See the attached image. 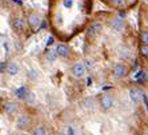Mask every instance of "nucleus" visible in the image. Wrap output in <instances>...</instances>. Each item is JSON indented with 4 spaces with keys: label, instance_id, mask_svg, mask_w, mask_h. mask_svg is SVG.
<instances>
[{
    "label": "nucleus",
    "instance_id": "1",
    "mask_svg": "<svg viewBox=\"0 0 148 135\" xmlns=\"http://www.w3.org/2000/svg\"><path fill=\"white\" fill-rule=\"evenodd\" d=\"M115 107V98L110 94H104L99 99V110L101 112H108Z\"/></svg>",
    "mask_w": 148,
    "mask_h": 135
},
{
    "label": "nucleus",
    "instance_id": "2",
    "mask_svg": "<svg viewBox=\"0 0 148 135\" xmlns=\"http://www.w3.org/2000/svg\"><path fill=\"white\" fill-rule=\"evenodd\" d=\"M86 72H87V68H86L84 62H76V63H73L72 67H71V74H72V76L75 79H82V78H84Z\"/></svg>",
    "mask_w": 148,
    "mask_h": 135
},
{
    "label": "nucleus",
    "instance_id": "3",
    "mask_svg": "<svg viewBox=\"0 0 148 135\" xmlns=\"http://www.w3.org/2000/svg\"><path fill=\"white\" fill-rule=\"evenodd\" d=\"M32 125V118L28 114H20L16 118V127L21 131L24 130H28Z\"/></svg>",
    "mask_w": 148,
    "mask_h": 135
},
{
    "label": "nucleus",
    "instance_id": "4",
    "mask_svg": "<svg viewBox=\"0 0 148 135\" xmlns=\"http://www.w3.org/2000/svg\"><path fill=\"white\" fill-rule=\"evenodd\" d=\"M115 79H124L125 76H128V67L124 63H116L112 70Z\"/></svg>",
    "mask_w": 148,
    "mask_h": 135
},
{
    "label": "nucleus",
    "instance_id": "5",
    "mask_svg": "<svg viewBox=\"0 0 148 135\" xmlns=\"http://www.w3.org/2000/svg\"><path fill=\"white\" fill-rule=\"evenodd\" d=\"M128 96H130V99H131L135 104H138V103H140V102L143 101V98H144V92H143L139 87H131L130 91H128Z\"/></svg>",
    "mask_w": 148,
    "mask_h": 135
},
{
    "label": "nucleus",
    "instance_id": "6",
    "mask_svg": "<svg viewBox=\"0 0 148 135\" xmlns=\"http://www.w3.org/2000/svg\"><path fill=\"white\" fill-rule=\"evenodd\" d=\"M82 107L86 111L93 112V111L96 110V107H99V103H96V99L93 96H87L82 101Z\"/></svg>",
    "mask_w": 148,
    "mask_h": 135
},
{
    "label": "nucleus",
    "instance_id": "7",
    "mask_svg": "<svg viewBox=\"0 0 148 135\" xmlns=\"http://www.w3.org/2000/svg\"><path fill=\"white\" fill-rule=\"evenodd\" d=\"M3 111L8 116H14V115L17 114V111H19V104L16 102L7 101L5 103H3Z\"/></svg>",
    "mask_w": 148,
    "mask_h": 135
},
{
    "label": "nucleus",
    "instance_id": "8",
    "mask_svg": "<svg viewBox=\"0 0 148 135\" xmlns=\"http://www.w3.org/2000/svg\"><path fill=\"white\" fill-rule=\"evenodd\" d=\"M101 30H103V24H101L100 21H95V23H92V24L90 25V28H88V36L95 38V36H97V35L101 32Z\"/></svg>",
    "mask_w": 148,
    "mask_h": 135
},
{
    "label": "nucleus",
    "instance_id": "9",
    "mask_svg": "<svg viewBox=\"0 0 148 135\" xmlns=\"http://www.w3.org/2000/svg\"><path fill=\"white\" fill-rule=\"evenodd\" d=\"M7 74L10 76H16L17 74H19V71H20V67H19V63L17 62H10L7 64Z\"/></svg>",
    "mask_w": 148,
    "mask_h": 135
},
{
    "label": "nucleus",
    "instance_id": "10",
    "mask_svg": "<svg viewBox=\"0 0 148 135\" xmlns=\"http://www.w3.org/2000/svg\"><path fill=\"white\" fill-rule=\"evenodd\" d=\"M56 52H58L59 58H67L69 55V47L64 43H59L56 45Z\"/></svg>",
    "mask_w": 148,
    "mask_h": 135
},
{
    "label": "nucleus",
    "instance_id": "11",
    "mask_svg": "<svg viewBox=\"0 0 148 135\" xmlns=\"http://www.w3.org/2000/svg\"><path fill=\"white\" fill-rule=\"evenodd\" d=\"M123 27H124V21L121 17H115L114 20L111 21V28H112L115 32L123 31Z\"/></svg>",
    "mask_w": 148,
    "mask_h": 135
},
{
    "label": "nucleus",
    "instance_id": "12",
    "mask_svg": "<svg viewBox=\"0 0 148 135\" xmlns=\"http://www.w3.org/2000/svg\"><path fill=\"white\" fill-rule=\"evenodd\" d=\"M28 92H29V90L25 86H20V87H17V88H15V95H16L17 99H25Z\"/></svg>",
    "mask_w": 148,
    "mask_h": 135
},
{
    "label": "nucleus",
    "instance_id": "13",
    "mask_svg": "<svg viewBox=\"0 0 148 135\" xmlns=\"http://www.w3.org/2000/svg\"><path fill=\"white\" fill-rule=\"evenodd\" d=\"M40 17L38 16V15H29V17H28V23H29V25H31L32 28H38L39 25H40Z\"/></svg>",
    "mask_w": 148,
    "mask_h": 135
},
{
    "label": "nucleus",
    "instance_id": "14",
    "mask_svg": "<svg viewBox=\"0 0 148 135\" xmlns=\"http://www.w3.org/2000/svg\"><path fill=\"white\" fill-rule=\"evenodd\" d=\"M119 55H120V58H123V59H131L132 51H131V48H128V47H123V48L119 51Z\"/></svg>",
    "mask_w": 148,
    "mask_h": 135
},
{
    "label": "nucleus",
    "instance_id": "15",
    "mask_svg": "<svg viewBox=\"0 0 148 135\" xmlns=\"http://www.w3.org/2000/svg\"><path fill=\"white\" fill-rule=\"evenodd\" d=\"M14 28L16 31H23L24 30V20L21 17H16L14 20Z\"/></svg>",
    "mask_w": 148,
    "mask_h": 135
},
{
    "label": "nucleus",
    "instance_id": "16",
    "mask_svg": "<svg viewBox=\"0 0 148 135\" xmlns=\"http://www.w3.org/2000/svg\"><path fill=\"white\" fill-rule=\"evenodd\" d=\"M31 135H47V130L44 126H36L32 128Z\"/></svg>",
    "mask_w": 148,
    "mask_h": 135
},
{
    "label": "nucleus",
    "instance_id": "17",
    "mask_svg": "<svg viewBox=\"0 0 148 135\" xmlns=\"http://www.w3.org/2000/svg\"><path fill=\"white\" fill-rule=\"evenodd\" d=\"M45 58H47V60H48L49 63H53L59 58V55H58V52H56V50H55V51L48 50V51H47V54H45Z\"/></svg>",
    "mask_w": 148,
    "mask_h": 135
},
{
    "label": "nucleus",
    "instance_id": "18",
    "mask_svg": "<svg viewBox=\"0 0 148 135\" xmlns=\"http://www.w3.org/2000/svg\"><path fill=\"white\" fill-rule=\"evenodd\" d=\"M64 131H66V134H67V135H77V130H76V127H75L73 125H68V126H66Z\"/></svg>",
    "mask_w": 148,
    "mask_h": 135
},
{
    "label": "nucleus",
    "instance_id": "19",
    "mask_svg": "<svg viewBox=\"0 0 148 135\" xmlns=\"http://www.w3.org/2000/svg\"><path fill=\"white\" fill-rule=\"evenodd\" d=\"M27 78L29 80H38L39 79V72L36 70H29L27 72Z\"/></svg>",
    "mask_w": 148,
    "mask_h": 135
},
{
    "label": "nucleus",
    "instance_id": "20",
    "mask_svg": "<svg viewBox=\"0 0 148 135\" xmlns=\"http://www.w3.org/2000/svg\"><path fill=\"white\" fill-rule=\"evenodd\" d=\"M25 103L27 104H34L35 102H36V96H35V94L32 92V91H29V92H28V95L27 96H25Z\"/></svg>",
    "mask_w": 148,
    "mask_h": 135
},
{
    "label": "nucleus",
    "instance_id": "21",
    "mask_svg": "<svg viewBox=\"0 0 148 135\" xmlns=\"http://www.w3.org/2000/svg\"><path fill=\"white\" fill-rule=\"evenodd\" d=\"M140 39H141V43H143V44H148V31L141 32Z\"/></svg>",
    "mask_w": 148,
    "mask_h": 135
},
{
    "label": "nucleus",
    "instance_id": "22",
    "mask_svg": "<svg viewBox=\"0 0 148 135\" xmlns=\"http://www.w3.org/2000/svg\"><path fill=\"white\" fill-rule=\"evenodd\" d=\"M84 64H86L87 71H88V70H92L93 67H95V64H93V60H91V59H86V60H84Z\"/></svg>",
    "mask_w": 148,
    "mask_h": 135
},
{
    "label": "nucleus",
    "instance_id": "23",
    "mask_svg": "<svg viewBox=\"0 0 148 135\" xmlns=\"http://www.w3.org/2000/svg\"><path fill=\"white\" fill-rule=\"evenodd\" d=\"M140 52H141V55L148 56V44H143V45H141Z\"/></svg>",
    "mask_w": 148,
    "mask_h": 135
},
{
    "label": "nucleus",
    "instance_id": "24",
    "mask_svg": "<svg viewBox=\"0 0 148 135\" xmlns=\"http://www.w3.org/2000/svg\"><path fill=\"white\" fill-rule=\"evenodd\" d=\"M63 4H64V7L66 8H71L73 6V0H64Z\"/></svg>",
    "mask_w": 148,
    "mask_h": 135
},
{
    "label": "nucleus",
    "instance_id": "25",
    "mask_svg": "<svg viewBox=\"0 0 148 135\" xmlns=\"http://www.w3.org/2000/svg\"><path fill=\"white\" fill-rule=\"evenodd\" d=\"M111 1H112V4H115V6H117V7H120V6L124 4L125 0H111Z\"/></svg>",
    "mask_w": 148,
    "mask_h": 135
},
{
    "label": "nucleus",
    "instance_id": "26",
    "mask_svg": "<svg viewBox=\"0 0 148 135\" xmlns=\"http://www.w3.org/2000/svg\"><path fill=\"white\" fill-rule=\"evenodd\" d=\"M53 42H55V39H53V36H49V38L47 39V45L53 44Z\"/></svg>",
    "mask_w": 148,
    "mask_h": 135
},
{
    "label": "nucleus",
    "instance_id": "27",
    "mask_svg": "<svg viewBox=\"0 0 148 135\" xmlns=\"http://www.w3.org/2000/svg\"><path fill=\"white\" fill-rule=\"evenodd\" d=\"M3 48L5 50V54H8V51H10V47H8V43L7 42H3Z\"/></svg>",
    "mask_w": 148,
    "mask_h": 135
},
{
    "label": "nucleus",
    "instance_id": "28",
    "mask_svg": "<svg viewBox=\"0 0 148 135\" xmlns=\"http://www.w3.org/2000/svg\"><path fill=\"white\" fill-rule=\"evenodd\" d=\"M4 70H7V66L4 62H1V72H4Z\"/></svg>",
    "mask_w": 148,
    "mask_h": 135
},
{
    "label": "nucleus",
    "instance_id": "29",
    "mask_svg": "<svg viewBox=\"0 0 148 135\" xmlns=\"http://www.w3.org/2000/svg\"><path fill=\"white\" fill-rule=\"evenodd\" d=\"M56 135H67V134H66V131H59V132H56Z\"/></svg>",
    "mask_w": 148,
    "mask_h": 135
},
{
    "label": "nucleus",
    "instance_id": "30",
    "mask_svg": "<svg viewBox=\"0 0 148 135\" xmlns=\"http://www.w3.org/2000/svg\"><path fill=\"white\" fill-rule=\"evenodd\" d=\"M20 135H29V134H27V132H23V134H20Z\"/></svg>",
    "mask_w": 148,
    "mask_h": 135
},
{
    "label": "nucleus",
    "instance_id": "31",
    "mask_svg": "<svg viewBox=\"0 0 148 135\" xmlns=\"http://www.w3.org/2000/svg\"><path fill=\"white\" fill-rule=\"evenodd\" d=\"M143 135H148V132H144V134H143Z\"/></svg>",
    "mask_w": 148,
    "mask_h": 135
},
{
    "label": "nucleus",
    "instance_id": "32",
    "mask_svg": "<svg viewBox=\"0 0 148 135\" xmlns=\"http://www.w3.org/2000/svg\"><path fill=\"white\" fill-rule=\"evenodd\" d=\"M144 1H148V0H144Z\"/></svg>",
    "mask_w": 148,
    "mask_h": 135
}]
</instances>
